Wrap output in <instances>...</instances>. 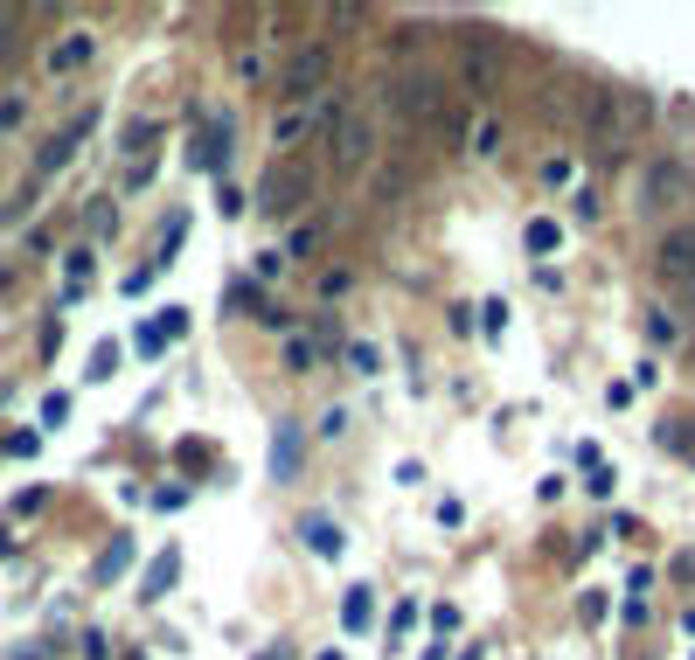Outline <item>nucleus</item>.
I'll use <instances>...</instances> for the list:
<instances>
[{
  "label": "nucleus",
  "instance_id": "ddd939ff",
  "mask_svg": "<svg viewBox=\"0 0 695 660\" xmlns=\"http://www.w3.org/2000/svg\"><path fill=\"white\" fill-rule=\"evenodd\" d=\"M313 119H320V112H285V119H278V146L306 139V132H313Z\"/></svg>",
  "mask_w": 695,
  "mask_h": 660
},
{
  "label": "nucleus",
  "instance_id": "f257e3e1",
  "mask_svg": "<svg viewBox=\"0 0 695 660\" xmlns=\"http://www.w3.org/2000/svg\"><path fill=\"white\" fill-rule=\"evenodd\" d=\"M682 202H695V174L682 160H647V174H640V209H647V216H675Z\"/></svg>",
  "mask_w": 695,
  "mask_h": 660
},
{
  "label": "nucleus",
  "instance_id": "7ed1b4c3",
  "mask_svg": "<svg viewBox=\"0 0 695 660\" xmlns=\"http://www.w3.org/2000/svg\"><path fill=\"white\" fill-rule=\"evenodd\" d=\"M633 112H640V105H626L619 91H598V98H591V126H598L605 146H626V139H633Z\"/></svg>",
  "mask_w": 695,
  "mask_h": 660
},
{
  "label": "nucleus",
  "instance_id": "20e7f679",
  "mask_svg": "<svg viewBox=\"0 0 695 660\" xmlns=\"http://www.w3.org/2000/svg\"><path fill=\"white\" fill-rule=\"evenodd\" d=\"M369 146H376L369 119H341V126H334V167H341V174H355V167L369 160Z\"/></svg>",
  "mask_w": 695,
  "mask_h": 660
},
{
  "label": "nucleus",
  "instance_id": "4468645a",
  "mask_svg": "<svg viewBox=\"0 0 695 660\" xmlns=\"http://www.w3.org/2000/svg\"><path fill=\"white\" fill-rule=\"evenodd\" d=\"M299 466V424H278V473Z\"/></svg>",
  "mask_w": 695,
  "mask_h": 660
},
{
  "label": "nucleus",
  "instance_id": "6ab92c4d",
  "mask_svg": "<svg viewBox=\"0 0 695 660\" xmlns=\"http://www.w3.org/2000/svg\"><path fill=\"white\" fill-rule=\"evenodd\" d=\"M556 237H563L556 223H529V251H556Z\"/></svg>",
  "mask_w": 695,
  "mask_h": 660
},
{
  "label": "nucleus",
  "instance_id": "dca6fc26",
  "mask_svg": "<svg viewBox=\"0 0 695 660\" xmlns=\"http://www.w3.org/2000/svg\"><path fill=\"white\" fill-rule=\"evenodd\" d=\"M14 49H21V14H14V7H0V63H7Z\"/></svg>",
  "mask_w": 695,
  "mask_h": 660
},
{
  "label": "nucleus",
  "instance_id": "a211bd4d",
  "mask_svg": "<svg viewBox=\"0 0 695 660\" xmlns=\"http://www.w3.org/2000/svg\"><path fill=\"white\" fill-rule=\"evenodd\" d=\"M21 119H28V105H21V98L7 91V98H0V132H14V126H21Z\"/></svg>",
  "mask_w": 695,
  "mask_h": 660
},
{
  "label": "nucleus",
  "instance_id": "f3484780",
  "mask_svg": "<svg viewBox=\"0 0 695 660\" xmlns=\"http://www.w3.org/2000/svg\"><path fill=\"white\" fill-rule=\"evenodd\" d=\"M661 445H668V452H689V424L668 417V424H661Z\"/></svg>",
  "mask_w": 695,
  "mask_h": 660
},
{
  "label": "nucleus",
  "instance_id": "f03ea898",
  "mask_svg": "<svg viewBox=\"0 0 695 660\" xmlns=\"http://www.w3.org/2000/svg\"><path fill=\"white\" fill-rule=\"evenodd\" d=\"M654 271H661V285H675V292L695 299V223H675V230L654 244Z\"/></svg>",
  "mask_w": 695,
  "mask_h": 660
},
{
  "label": "nucleus",
  "instance_id": "0eeeda50",
  "mask_svg": "<svg viewBox=\"0 0 695 660\" xmlns=\"http://www.w3.org/2000/svg\"><path fill=\"white\" fill-rule=\"evenodd\" d=\"M174 577H181V549H160V556H153V570H146V591H139V598H167V591H174Z\"/></svg>",
  "mask_w": 695,
  "mask_h": 660
},
{
  "label": "nucleus",
  "instance_id": "aec40b11",
  "mask_svg": "<svg viewBox=\"0 0 695 660\" xmlns=\"http://www.w3.org/2000/svg\"><path fill=\"white\" fill-rule=\"evenodd\" d=\"M285 369H313V348L306 341H285Z\"/></svg>",
  "mask_w": 695,
  "mask_h": 660
},
{
  "label": "nucleus",
  "instance_id": "4be33fe9",
  "mask_svg": "<svg viewBox=\"0 0 695 660\" xmlns=\"http://www.w3.org/2000/svg\"><path fill=\"white\" fill-rule=\"evenodd\" d=\"M160 341H167L160 327H139V334H133V348H139V355H160Z\"/></svg>",
  "mask_w": 695,
  "mask_h": 660
},
{
  "label": "nucleus",
  "instance_id": "1a4fd4ad",
  "mask_svg": "<svg viewBox=\"0 0 695 660\" xmlns=\"http://www.w3.org/2000/svg\"><path fill=\"white\" fill-rule=\"evenodd\" d=\"M84 63H91V35H70V42L49 49V70H56V77H70V70H84Z\"/></svg>",
  "mask_w": 695,
  "mask_h": 660
},
{
  "label": "nucleus",
  "instance_id": "6e6552de",
  "mask_svg": "<svg viewBox=\"0 0 695 660\" xmlns=\"http://www.w3.org/2000/svg\"><path fill=\"white\" fill-rule=\"evenodd\" d=\"M299 535H306V549H313V556H341V528L327 522V515H306Z\"/></svg>",
  "mask_w": 695,
  "mask_h": 660
},
{
  "label": "nucleus",
  "instance_id": "2eb2a0df",
  "mask_svg": "<svg viewBox=\"0 0 695 660\" xmlns=\"http://www.w3.org/2000/svg\"><path fill=\"white\" fill-rule=\"evenodd\" d=\"M369 612H376V605H369V591H348V605H341L348 633H362V626H369Z\"/></svg>",
  "mask_w": 695,
  "mask_h": 660
},
{
  "label": "nucleus",
  "instance_id": "f8f14e48",
  "mask_svg": "<svg viewBox=\"0 0 695 660\" xmlns=\"http://www.w3.org/2000/svg\"><path fill=\"white\" fill-rule=\"evenodd\" d=\"M77 132H84V126H77ZM77 132H63V139H49V146H42V174H56V167L77 153Z\"/></svg>",
  "mask_w": 695,
  "mask_h": 660
},
{
  "label": "nucleus",
  "instance_id": "39448f33",
  "mask_svg": "<svg viewBox=\"0 0 695 660\" xmlns=\"http://www.w3.org/2000/svg\"><path fill=\"white\" fill-rule=\"evenodd\" d=\"M313 84H327V49H299L285 70V98H306Z\"/></svg>",
  "mask_w": 695,
  "mask_h": 660
},
{
  "label": "nucleus",
  "instance_id": "412c9836",
  "mask_svg": "<svg viewBox=\"0 0 695 660\" xmlns=\"http://www.w3.org/2000/svg\"><path fill=\"white\" fill-rule=\"evenodd\" d=\"M348 362H355V376H376V348H362V341H355V348H348Z\"/></svg>",
  "mask_w": 695,
  "mask_h": 660
},
{
  "label": "nucleus",
  "instance_id": "9b49d317",
  "mask_svg": "<svg viewBox=\"0 0 695 660\" xmlns=\"http://www.w3.org/2000/svg\"><path fill=\"white\" fill-rule=\"evenodd\" d=\"M126 563H133V542H126V535H119V542H112V549H105V556H98V584H112V577H119V570H126Z\"/></svg>",
  "mask_w": 695,
  "mask_h": 660
},
{
  "label": "nucleus",
  "instance_id": "9d476101",
  "mask_svg": "<svg viewBox=\"0 0 695 660\" xmlns=\"http://www.w3.org/2000/svg\"><path fill=\"white\" fill-rule=\"evenodd\" d=\"M404 105H411L417 119H438V105H445V98H438V84H404Z\"/></svg>",
  "mask_w": 695,
  "mask_h": 660
},
{
  "label": "nucleus",
  "instance_id": "423d86ee",
  "mask_svg": "<svg viewBox=\"0 0 695 660\" xmlns=\"http://www.w3.org/2000/svg\"><path fill=\"white\" fill-rule=\"evenodd\" d=\"M292 195H299V174H292V167H278V174H265V188H258V209L285 216V209H292Z\"/></svg>",
  "mask_w": 695,
  "mask_h": 660
}]
</instances>
